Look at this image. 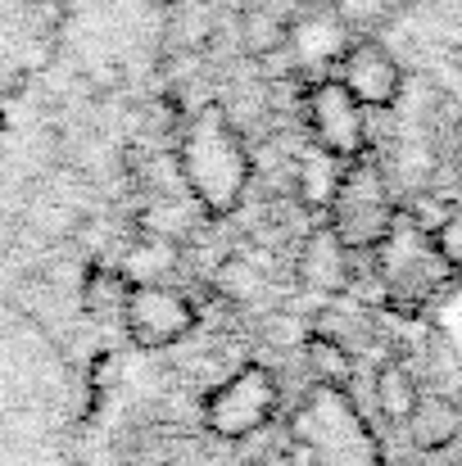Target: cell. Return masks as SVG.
Listing matches in <instances>:
<instances>
[{
  "mask_svg": "<svg viewBox=\"0 0 462 466\" xmlns=\"http://www.w3.org/2000/svg\"><path fill=\"white\" fill-rule=\"evenodd\" d=\"M177 163L186 177V195L209 213H231L250 186V155L241 132L227 123L218 105L200 109L177 146Z\"/></svg>",
  "mask_w": 462,
  "mask_h": 466,
  "instance_id": "1",
  "label": "cell"
},
{
  "mask_svg": "<svg viewBox=\"0 0 462 466\" xmlns=\"http://www.w3.org/2000/svg\"><path fill=\"white\" fill-rule=\"evenodd\" d=\"M295 449L313 466H381V444L340 385H317L295 417Z\"/></svg>",
  "mask_w": 462,
  "mask_h": 466,
  "instance_id": "2",
  "label": "cell"
},
{
  "mask_svg": "<svg viewBox=\"0 0 462 466\" xmlns=\"http://www.w3.org/2000/svg\"><path fill=\"white\" fill-rule=\"evenodd\" d=\"M372 263L381 272V290H385V304L404 312H417L426 309L445 281H454V268L440 258L431 231H422L404 208L395 213L390 231L381 236V245L372 249Z\"/></svg>",
  "mask_w": 462,
  "mask_h": 466,
  "instance_id": "3",
  "label": "cell"
},
{
  "mask_svg": "<svg viewBox=\"0 0 462 466\" xmlns=\"http://www.w3.org/2000/svg\"><path fill=\"white\" fill-rule=\"evenodd\" d=\"M326 213H331L326 227H331L349 249H376L399 208H395V199H390L385 172L367 155H358L344 163V177H340L335 199H331Z\"/></svg>",
  "mask_w": 462,
  "mask_h": 466,
  "instance_id": "4",
  "label": "cell"
},
{
  "mask_svg": "<svg viewBox=\"0 0 462 466\" xmlns=\"http://www.w3.org/2000/svg\"><path fill=\"white\" fill-rule=\"evenodd\" d=\"M277 412V380L268 367H241L231 371L209 399H204V426L218 440H250L263 431Z\"/></svg>",
  "mask_w": 462,
  "mask_h": 466,
  "instance_id": "5",
  "label": "cell"
},
{
  "mask_svg": "<svg viewBox=\"0 0 462 466\" xmlns=\"http://www.w3.org/2000/svg\"><path fill=\"white\" fill-rule=\"evenodd\" d=\"M304 118L313 132V146L331 150L335 158H358L367 155L372 132H367V109L344 91L340 77H317L304 91Z\"/></svg>",
  "mask_w": 462,
  "mask_h": 466,
  "instance_id": "6",
  "label": "cell"
},
{
  "mask_svg": "<svg viewBox=\"0 0 462 466\" xmlns=\"http://www.w3.org/2000/svg\"><path fill=\"white\" fill-rule=\"evenodd\" d=\"M123 326L132 335L137 349H172L190 335L195 326V304L163 281H146V286H128L123 299Z\"/></svg>",
  "mask_w": 462,
  "mask_h": 466,
  "instance_id": "7",
  "label": "cell"
},
{
  "mask_svg": "<svg viewBox=\"0 0 462 466\" xmlns=\"http://www.w3.org/2000/svg\"><path fill=\"white\" fill-rule=\"evenodd\" d=\"M335 77L344 82V91L367 109V114H381V109H395L399 96H404V68L399 59L381 46V41H349V50L340 55L335 64Z\"/></svg>",
  "mask_w": 462,
  "mask_h": 466,
  "instance_id": "8",
  "label": "cell"
},
{
  "mask_svg": "<svg viewBox=\"0 0 462 466\" xmlns=\"http://www.w3.org/2000/svg\"><path fill=\"white\" fill-rule=\"evenodd\" d=\"M286 50H291V68L304 73L322 64H340V55L349 50V23L331 0H313L286 23Z\"/></svg>",
  "mask_w": 462,
  "mask_h": 466,
  "instance_id": "9",
  "label": "cell"
},
{
  "mask_svg": "<svg viewBox=\"0 0 462 466\" xmlns=\"http://www.w3.org/2000/svg\"><path fill=\"white\" fill-rule=\"evenodd\" d=\"M304 290L313 295H344L354 281V249L331 231V227H313L300 245V263H295Z\"/></svg>",
  "mask_w": 462,
  "mask_h": 466,
  "instance_id": "10",
  "label": "cell"
},
{
  "mask_svg": "<svg viewBox=\"0 0 462 466\" xmlns=\"http://www.w3.org/2000/svg\"><path fill=\"white\" fill-rule=\"evenodd\" d=\"M408 440L417 453H440V449H454V440L462 435V403L449 394H436V390H422L413 417L404 421Z\"/></svg>",
  "mask_w": 462,
  "mask_h": 466,
  "instance_id": "11",
  "label": "cell"
},
{
  "mask_svg": "<svg viewBox=\"0 0 462 466\" xmlns=\"http://www.w3.org/2000/svg\"><path fill=\"white\" fill-rule=\"evenodd\" d=\"M340 177H344V158H335L331 150H322V146H308L304 155L295 158V190H300V204L313 208V213L331 208Z\"/></svg>",
  "mask_w": 462,
  "mask_h": 466,
  "instance_id": "12",
  "label": "cell"
},
{
  "mask_svg": "<svg viewBox=\"0 0 462 466\" xmlns=\"http://www.w3.org/2000/svg\"><path fill=\"white\" fill-rule=\"evenodd\" d=\"M372 399H376V412H381L385 421L404 426V421L413 417L417 399H422V385H417V376H413L404 362H385V367H376V376H372Z\"/></svg>",
  "mask_w": 462,
  "mask_h": 466,
  "instance_id": "13",
  "label": "cell"
},
{
  "mask_svg": "<svg viewBox=\"0 0 462 466\" xmlns=\"http://www.w3.org/2000/svg\"><path fill=\"white\" fill-rule=\"evenodd\" d=\"M177 268H181V245L159 240V236H146L141 245H132V249H128V258H123L118 277H123L128 286H146V281H168Z\"/></svg>",
  "mask_w": 462,
  "mask_h": 466,
  "instance_id": "14",
  "label": "cell"
},
{
  "mask_svg": "<svg viewBox=\"0 0 462 466\" xmlns=\"http://www.w3.org/2000/svg\"><path fill=\"white\" fill-rule=\"evenodd\" d=\"M213 295L218 299H227V304H250L259 290H263V272L250 263V258H241V254H227L218 268H213Z\"/></svg>",
  "mask_w": 462,
  "mask_h": 466,
  "instance_id": "15",
  "label": "cell"
},
{
  "mask_svg": "<svg viewBox=\"0 0 462 466\" xmlns=\"http://www.w3.org/2000/svg\"><path fill=\"white\" fill-rule=\"evenodd\" d=\"M304 358H308V371H313L317 385H344V380L354 376V358H349L344 344L331 339V335H313L304 344Z\"/></svg>",
  "mask_w": 462,
  "mask_h": 466,
  "instance_id": "16",
  "label": "cell"
},
{
  "mask_svg": "<svg viewBox=\"0 0 462 466\" xmlns=\"http://www.w3.org/2000/svg\"><path fill=\"white\" fill-rule=\"evenodd\" d=\"M141 227H146V236H159V240L181 245V236H190L195 218H190V208L181 204V195H159L150 208L141 213Z\"/></svg>",
  "mask_w": 462,
  "mask_h": 466,
  "instance_id": "17",
  "label": "cell"
},
{
  "mask_svg": "<svg viewBox=\"0 0 462 466\" xmlns=\"http://www.w3.org/2000/svg\"><path fill=\"white\" fill-rule=\"evenodd\" d=\"M426 362H431V390L436 394H449V399H462V362L445 335H431Z\"/></svg>",
  "mask_w": 462,
  "mask_h": 466,
  "instance_id": "18",
  "label": "cell"
},
{
  "mask_svg": "<svg viewBox=\"0 0 462 466\" xmlns=\"http://www.w3.org/2000/svg\"><path fill=\"white\" fill-rule=\"evenodd\" d=\"M245 46L254 55H272V50H286V18L268 14V9H250L245 14Z\"/></svg>",
  "mask_w": 462,
  "mask_h": 466,
  "instance_id": "19",
  "label": "cell"
},
{
  "mask_svg": "<svg viewBox=\"0 0 462 466\" xmlns=\"http://www.w3.org/2000/svg\"><path fill=\"white\" fill-rule=\"evenodd\" d=\"M431 240H436V249H440V258L454 268V277H462V208H454L436 231H431Z\"/></svg>",
  "mask_w": 462,
  "mask_h": 466,
  "instance_id": "20",
  "label": "cell"
},
{
  "mask_svg": "<svg viewBox=\"0 0 462 466\" xmlns=\"http://www.w3.org/2000/svg\"><path fill=\"white\" fill-rule=\"evenodd\" d=\"M245 466H250V462H245Z\"/></svg>",
  "mask_w": 462,
  "mask_h": 466,
  "instance_id": "21",
  "label": "cell"
}]
</instances>
